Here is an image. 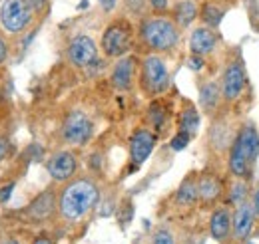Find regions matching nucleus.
I'll use <instances>...</instances> for the list:
<instances>
[{
    "instance_id": "1",
    "label": "nucleus",
    "mask_w": 259,
    "mask_h": 244,
    "mask_svg": "<svg viewBox=\"0 0 259 244\" xmlns=\"http://www.w3.org/2000/svg\"><path fill=\"white\" fill-rule=\"evenodd\" d=\"M100 203V187L90 177L70 179L58 195V214L66 222H78Z\"/></svg>"
},
{
    "instance_id": "2",
    "label": "nucleus",
    "mask_w": 259,
    "mask_h": 244,
    "mask_svg": "<svg viewBox=\"0 0 259 244\" xmlns=\"http://www.w3.org/2000/svg\"><path fill=\"white\" fill-rule=\"evenodd\" d=\"M259 153V133L251 121H245L235 133L227 151V169L235 179H249L253 161Z\"/></svg>"
},
{
    "instance_id": "3",
    "label": "nucleus",
    "mask_w": 259,
    "mask_h": 244,
    "mask_svg": "<svg viewBox=\"0 0 259 244\" xmlns=\"http://www.w3.org/2000/svg\"><path fill=\"white\" fill-rule=\"evenodd\" d=\"M140 38L146 48L152 52H171L180 44V26L174 22V18L154 16L146 18L140 26Z\"/></svg>"
},
{
    "instance_id": "4",
    "label": "nucleus",
    "mask_w": 259,
    "mask_h": 244,
    "mask_svg": "<svg viewBox=\"0 0 259 244\" xmlns=\"http://www.w3.org/2000/svg\"><path fill=\"white\" fill-rule=\"evenodd\" d=\"M140 84L142 90L152 97L162 95L169 88V70L158 54H150L144 58L140 70Z\"/></svg>"
},
{
    "instance_id": "5",
    "label": "nucleus",
    "mask_w": 259,
    "mask_h": 244,
    "mask_svg": "<svg viewBox=\"0 0 259 244\" xmlns=\"http://www.w3.org/2000/svg\"><path fill=\"white\" fill-rule=\"evenodd\" d=\"M134 30L128 20H114L102 36V50L108 58H124L132 48Z\"/></svg>"
},
{
    "instance_id": "6",
    "label": "nucleus",
    "mask_w": 259,
    "mask_h": 244,
    "mask_svg": "<svg viewBox=\"0 0 259 244\" xmlns=\"http://www.w3.org/2000/svg\"><path fill=\"white\" fill-rule=\"evenodd\" d=\"M34 18V8L28 0H4L0 6V24L8 34H20Z\"/></svg>"
},
{
    "instance_id": "7",
    "label": "nucleus",
    "mask_w": 259,
    "mask_h": 244,
    "mask_svg": "<svg viewBox=\"0 0 259 244\" xmlns=\"http://www.w3.org/2000/svg\"><path fill=\"white\" fill-rule=\"evenodd\" d=\"M220 88H222V97L226 103H233L243 95L245 88H247V74H245L243 62L239 58L227 62L226 70L222 74Z\"/></svg>"
},
{
    "instance_id": "8",
    "label": "nucleus",
    "mask_w": 259,
    "mask_h": 244,
    "mask_svg": "<svg viewBox=\"0 0 259 244\" xmlns=\"http://www.w3.org/2000/svg\"><path fill=\"white\" fill-rule=\"evenodd\" d=\"M94 135V123L92 119L76 109V111H70L66 115L64 123H62V139L68 145H74V147H80V145H86Z\"/></svg>"
},
{
    "instance_id": "9",
    "label": "nucleus",
    "mask_w": 259,
    "mask_h": 244,
    "mask_svg": "<svg viewBox=\"0 0 259 244\" xmlns=\"http://www.w3.org/2000/svg\"><path fill=\"white\" fill-rule=\"evenodd\" d=\"M66 54H68V60H70L72 66H76V68H88L92 62H96V56H98L96 42L90 36L80 34V36H76V38L70 40Z\"/></svg>"
},
{
    "instance_id": "10",
    "label": "nucleus",
    "mask_w": 259,
    "mask_h": 244,
    "mask_svg": "<svg viewBox=\"0 0 259 244\" xmlns=\"http://www.w3.org/2000/svg\"><path fill=\"white\" fill-rule=\"evenodd\" d=\"M46 171L56 183H68L78 171V159L72 151H58L46 161Z\"/></svg>"
},
{
    "instance_id": "11",
    "label": "nucleus",
    "mask_w": 259,
    "mask_h": 244,
    "mask_svg": "<svg viewBox=\"0 0 259 244\" xmlns=\"http://www.w3.org/2000/svg\"><path fill=\"white\" fill-rule=\"evenodd\" d=\"M156 141H158V135L150 129H136L130 137V161L132 165L138 169L156 147Z\"/></svg>"
},
{
    "instance_id": "12",
    "label": "nucleus",
    "mask_w": 259,
    "mask_h": 244,
    "mask_svg": "<svg viewBox=\"0 0 259 244\" xmlns=\"http://www.w3.org/2000/svg\"><path fill=\"white\" fill-rule=\"evenodd\" d=\"M253 224H255V213H253L251 203L245 201V203L237 205L233 218H231V238L239 244L245 242L251 236Z\"/></svg>"
},
{
    "instance_id": "13",
    "label": "nucleus",
    "mask_w": 259,
    "mask_h": 244,
    "mask_svg": "<svg viewBox=\"0 0 259 244\" xmlns=\"http://www.w3.org/2000/svg\"><path fill=\"white\" fill-rule=\"evenodd\" d=\"M58 211V195L54 189H46L26 207V216L34 222H44Z\"/></svg>"
},
{
    "instance_id": "14",
    "label": "nucleus",
    "mask_w": 259,
    "mask_h": 244,
    "mask_svg": "<svg viewBox=\"0 0 259 244\" xmlns=\"http://www.w3.org/2000/svg\"><path fill=\"white\" fill-rule=\"evenodd\" d=\"M235 133H237V129L226 119L213 121L211 129H209V147L215 153H227L235 139Z\"/></svg>"
},
{
    "instance_id": "15",
    "label": "nucleus",
    "mask_w": 259,
    "mask_h": 244,
    "mask_svg": "<svg viewBox=\"0 0 259 244\" xmlns=\"http://www.w3.org/2000/svg\"><path fill=\"white\" fill-rule=\"evenodd\" d=\"M224 195V183L215 173L197 175V199L203 205H213Z\"/></svg>"
},
{
    "instance_id": "16",
    "label": "nucleus",
    "mask_w": 259,
    "mask_h": 244,
    "mask_svg": "<svg viewBox=\"0 0 259 244\" xmlns=\"http://www.w3.org/2000/svg\"><path fill=\"white\" fill-rule=\"evenodd\" d=\"M218 46V34L209 26H199L190 36V50L195 56H209L215 52Z\"/></svg>"
},
{
    "instance_id": "17",
    "label": "nucleus",
    "mask_w": 259,
    "mask_h": 244,
    "mask_svg": "<svg viewBox=\"0 0 259 244\" xmlns=\"http://www.w3.org/2000/svg\"><path fill=\"white\" fill-rule=\"evenodd\" d=\"M231 218L233 214L229 213L227 207H218L211 216H209V234L215 242L226 244L231 238Z\"/></svg>"
},
{
    "instance_id": "18",
    "label": "nucleus",
    "mask_w": 259,
    "mask_h": 244,
    "mask_svg": "<svg viewBox=\"0 0 259 244\" xmlns=\"http://www.w3.org/2000/svg\"><path fill=\"white\" fill-rule=\"evenodd\" d=\"M134 76H136V58L124 56V58H120L118 64L114 66L112 76H110V82H112V86L116 90L128 92L130 88L134 86Z\"/></svg>"
},
{
    "instance_id": "19",
    "label": "nucleus",
    "mask_w": 259,
    "mask_h": 244,
    "mask_svg": "<svg viewBox=\"0 0 259 244\" xmlns=\"http://www.w3.org/2000/svg\"><path fill=\"white\" fill-rule=\"evenodd\" d=\"M222 101L224 97H222V88L218 82H205L199 88V105L207 115H213Z\"/></svg>"
},
{
    "instance_id": "20",
    "label": "nucleus",
    "mask_w": 259,
    "mask_h": 244,
    "mask_svg": "<svg viewBox=\"0 0 259 244\" xmlns=\"http://www.w3.org/2000/svg\"><path fill=\"white\" fill-rule=\"evenodd\" d=\"M176 203L180 205V207H192L195 205L199 199H197V177L195 175H190V177H186L182 185L178 187V191H176Z\"/></svg>"
},
{
    "instance_id": "21",
    "label": "nucleus",
    "mask_w": 259,
    "mask_h": 244,
    "mask_svg": "<svg viewBox=\"0 0 259 244\" xmlns=\"http://www.w3.org/2000/svg\"><path fill=\"white\" fill-rule=\"evenodd\" d=\"M197 18V6L192 0H182L180 4H176L174 8V22L180 28H188L192 22Z\"/></svg>"
},
{
    "instance_id": "22",
    "label": "nucleus",
    "mask_w": 259,
    "mask_h": 244,
    "mask_svg": "<svg viewBox=\"0 0 259 244\" xmlns=\"http://www.w3.org/2000/svg\"><path fill=\"white\" fill-rule=\"evenodd\" d=\"M199 129V113L192 103H188L180 115V131H186L190 135H195Z\"/></svg>"
},
{
    "instance_id": "23",
    "label": "nucleus",
    "mask_w": 259,
    "mask_h": 244,
    "mask_svg": "<svg viewBox=\"0 0 259 244\" xmlns=\"http://www.w3.org/2000/svg\"><path fill=\"white\" fill-rule=\"evenodd\" d=\"M224 14H226V10L220 8L215 2H205L201 6V20L209 28H218L222 24V20H224Z\"/></svg>"
},
{
    "instance_id": "24",
    "label": "nucleus",
    "mask_w": 259,
    "mask_h": 244,
    "mask_svg": "<svg viewBox=\"0 0 259 244\" xmlns=\"http://www.w3.org/2000/svg\"><path fill=\"white\" fill-rule=\"evenodd\" d=\"M247 197H249V183H247V179H235L233 185L229 187V195H227L229 205L237 207V205L245 203Z\"/></svg>"
},
{
    "instance_id": "25",
    "label": "nucleus",
    "mask_w": 259,
    "mask_h": 244,
    "mask_svg": "<svg viewBox=\"0 0 259 244\" xmlns=\"http://www.w3.org/2000/svg\"><path fill=\"white\" fill-rule=\"evenodd\" d=\"M148 119H150L154 129H163L165 119H167V111H165L162 101H152L150 103V107H148Z\"/></svg>"
},
{
    "instance_id": "26",
    "label": "nucleus",
    "mask_w": 259,
    "mask_h": 244,
    "mask_svg": "<svg viewBox=\"0 0 259 244\" xmlns=\"http://www.w3.org/2000/svg\"><path fill=\"white\" fill-rule=\"evenodd\" d=\"M152 244H176V236H174L171 228H167L165 224L158 226L152 234Z\"/></svg>"
},
{
    "instance_id": "27",
    "label": "nucleus",
    "mask_w": 259,
    "mask_h": 244,
    "mask_svg": "<svg viewBox=\"0 0 259 244\" xmlns=\"http://www.w3.org/2000/svg\"><path fill=\"white\" fill-rule=\"evenodd\" d=\"M132 216H134V205H132L130 199H126V201L118 207V220H120L122 226H128L130 220H132Z\"/></svg>"
},
{
    "instance_id": "28",
    "label": "nucleus",
    "mask_w": 259,
    "mask_h": 244,
    "mask_svg": "<svg viewBox=\"0 0 259 244\" xmlns=\"http://www.w3.org/2000/svg\"><path fill=\"white\" fill-rule=\"evenodd\" d=\"M190 139H192V135H190V133H186V131H178V133L171 137L169 147H171L174 151H182V149H186V147H188Z\"/></svg>"
},
{
    "instance_id": "29",
    "label": "nucleus",
    "mask_w": 259,
    "mask_h": 244,
    "mask_svg": "<svg viewBox=\"0 0 259 244\" xmlns=\"http://www.w3.org/2000/svg\"><path fill=\"white\" fill-rule=\"evenodd\" d=\"M203 66H205V58H203V56H195V54H192V56L188 58V68L194 70V72L203 70Z\"/></svg>"
},
{
    "instance_id": "30",
    "label": "nucleus",
    "mask_w": 259,
    "mask_h": 244,
    "mask_svg": "<svg viewBox=\"0 0 259 244\" xmlns=\"http://www.w3.org/2000/svg\"><path fill=\"white\" fill-rule=\"evenodd\" d=\"M251 207H253V213H255V218H259V183L255 185L253 189V195H251Z\"/></svg>"
},
{
    "instance_id": "31",
    "label": "nucleus",
    "mask_w": 259,
    "mask_h": 244,
    "mask_svg": "<svg viewBox=\"0 0 259 244\" xmlns=\"http://www.w3.org/2000/svg\"><path fill=\"white\" fill-rule=\"evenodd\" d=\"M12 189H14V183H8L6 187H2V189H0V203H2V205H4V203L10 199Z\"/></svg>"
},
{
    "instance_id": "32",
    "label": "nucleus",
    "mask_w": 259,
    "mask_h": 244,
    "mask_svg": "<svg viewBox=\"0 0 259 244\" xmlns=\"http://www.w3.org/2000/svg\"><path fill=\"white\" fill-rule=\"evenodd\" d=\"M8 151H10V143H8V139H6V137H2V135H0V161L8 155Z\"/></svg>"
},
{
    "instance_id": "33",
    "label": "nucleus",
    "mask_w": 259,
    "mask_h": 244,
    "mask_svg": "<svg viewBox=\"0 0 259 244\" xmlns=\"http://www.w3.org/2000/svg\"><path fill=\"white\" fill-rule=\"evenodd\" d=\"M150 4H152V8H154L156 12L167 10V0H150Z\"/></svg>"
},
{
    "instance_id": "34",
    "label": "nucleus",
    "mask_w": 259,
    "mask_h": 244,
    "mask_svg": "<svg viewBox=\"0 0 259 244\" xmlns=\"http://www.w3.org/2000/svg\"><path fill=\"white\" fill-rule=\"evenodd\" d=\"M126 6H128L132 12H140L142 6H144V0H126Z\"/></svg>"
},
{
    "instance_id": "35",
    "label": "nucleus",
    "mask_w": 259,
    "mask_h": 244,
    "mask_svg": "<svg viewBox=\"0 0 259 244\" xmlns=\"http://www.w3.org/2000/svg\"><path fill=\"white\" fill-rule=\"evenodd\" d=\"M6 58H8V46H6V42L0 38V64H4Z\"/></svg>"
},
{
    "instance_id": "36",
    "label": "nucleus",
    "mask_w": 259,
    "mask_h": 244,
    "mask_svg": "<svg viewBox=\"0 0 259 244\" xmlns=\"http://www.w3.org/2000/svg\"><path fill=\"white\" fill-rule=\"evenodd\" d=\"M100 6H102V10L110 12V10H114V6H116V0H100Z\"/></svg>"
},
{
    "instance_id": "37",
    "label": "nucleus",
    "mask_w": 259,
    "mask_h": 244,
    "mask_svg": "<svg viewBox=\"0 0 259 244\" xmlns=\"http://www.w3.org/2000/svg\"><path fill=\"white\" fill-rule=\"evenodd\" d=\"M32 244H52V240H50L46 234H40V236H36V238H34Z\"/></svg>"
},
{
    "instance_id": "38",
    "label": "nucleus",
    "mask_w": 259,
    "mask_h": 244,
    "mask_svg": "<svg viewBox=\"0 0 259 244\" xmlns=\"http://www.w3.org/2000/svg\"><path fill=\"white\" fill-rule=\"evenodd\" d=\"M28 2L32 4V8H34V10H40V8L44 6V2H46V0H28Z\"/></svg>"
},
{
    "instance_id": "39",
    "label": "nucleus",
    "mask_w": 259,
    "mask_h": 244,
    "mask_svg": "<svg viewBox=\"0 0 259 244\" xmlns=\"http://www.w3.org/2000/svg\"><path fill=\"white\" fill-rule=\"evenodd\" d=\"M2 244H20V242H18L16 238H6V240H4Z\"/></svg>"
},
{
    "instance_id": "40",
    "label": "nucleus",
    "mask_w": 259,
    "mask_h": 244,
    "mask_svg": "<svg viewBox=\"0 0 259 244\" xmlns=\"http://www.w3.org/2000/svg\"><path fill=\"white\" fill-rule=\"evenodd\" d=\"M237 244H239V242H237ZM243 244H245V242H243Z\"/></svg>"
}]
</instances>
